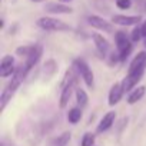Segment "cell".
Wrapping results in <instances>:
<instances>
[{"instance_id": "cell-1", "label": "cell", "mask_w": 146, "mask_h": 146, "mask_svg": "<svg viewBox=\"0 0 146 146\" xmlns=\"http://www.w3.org/2000/svg\"><path fill=\"white\" fill-rule=\"evenodd\" d=\"M37 26L43 30L47 32H67L70 30V26L66 25L64 22L59 20V19H53V17H40L37 20Z\"/></svg>"}, {"instance_id": "cell-2", "label": "cell", "mask_w": 146, "mask_h": 146, "mask_svg": "<svg viewBox=\"0 0 146 146\" xmlns=\"http://www.w3.org/2000/svg\"><path fill=\"white\" fill-rule=\"evenodd\" d=\"M115 42H116V49H117V54L120 62H125L126 57L129 56V53L132 52V44L129 37L126 36L125 32H116L115 35Z\"/></svg>"}, {"instance_id": "cell-3", "label": "cell", "mask_w": 146, "mask_h": 146, "mask_svg": "<svg viewBox=\"0 0 146 146\" xmlns=\"http://www.w3.org/2000/svg\"><path fill=\"white\" fill-rule=\"evenodd\" d=\"M75 67L78 69V72L80 73L82 79L85 80L88 88H93V72L89 67V64L83 60V59H76L75 60Z\"/></svg>"}, {"instance_id": "cell-4", "label": "cell", "mask_w": 146, "mask_h": 146, "mask_svg": "<svg viewBox=\"0 0 146 146\" xmlns=\"http://www.w3.org/2000/svg\"><path fill=\"white\" fill-rule=\"evenodd\" d=\"M16 67H15V59L10 54L3 56L2 62H0V76L2 78H9L12 75H15Z\"/></svg>"}, {"instance_id": "cell-5", "label": "cell", "mask_w": 146, "mask_h": 146, "mask_svg": "<svg viewBox=\"0 0 146 146\" xmlns=\"http://www.w3.org/2000/svg\"><path fill=\"white\" fill-rule=\"evenodd\" d=\"M88 22H89V25L92 26V27H95V29H98V30H102V32H105V33H113V25L110 23V22H108V20H105L103 17H100V16H89V19H88Z\"/></svg>"}, {"instance_id": "cell-6", "label": "cell", "mask_w": 146, "mask_h": 146, "mask_svg": "<svg viewBox=\"0 0 146 146\" xmlns=\"http://www.w3.org/2000/svg\"><path fill=\"white\" fill-rule=\"evenodd\" d=\"M140 16H125V15H116L112 17V22L115 25H119V26H133V25H137L140 22Z\"/></svg>"}, {"instance_id": "cell-7", "label": "cell", "mask_w": 146, "mask_h": 146, "mask_svg": "<svg viewBox=\"0 0 146 146\" xmlns=\"http://www.w3.org/2000/svg\"><path fill=\"white\" fill-rule=\"evenodd\" d=\"M136 70H146V52H139L130 62L127 72H136Z\"/></svg>"}, {"instance_id": "cell-8", "label": "cell", "mask_w": 146, "mask_h": 146, "mask_svg": "<svg viewBox=\"0 0 146 146\" xmlns=\"http://www.w3.org/2000/svg\"><path fill=\"white\" fill-rule=\"evenodd\" d=\"M123 88H122V83H115L112 88H110V92H109V106H115L120 102L122 96H123Z\"/></svg>"}, {"instance_id": "cell-9", "label": "cell", "mask_w": 146, "mask_h": 146, "mask_svg": "<svg viewBox=\"0 0 146 146\" xmlns=\"http://www.w3.org/2000/svg\"><path fill=\"white\" fill-rule=\"evenodd\" d=\"M44 10L49 12V13H53V15H69V13L73 12L72 7L63 5L62 2L60 3H49V5H46Z\"/></svg>"}, {"instance_id": "cell-10", "label": "cell", "mask_w": 146, "mask_h": 146, "mask_svg": "<svg viewBox=\"0 0 146 146\" xmlns=\"http://www.w3.org/2000/svg\"><path fill=\"white\" fill-rule=\"evenodd\" d=\"M115 119H116V113L115 112H108L103 117H102V120H100V123L98 125V133H102V132H106L108 129H110L112 127V125H113V122H115Z\"/></svg>"}, {"instance_id": "cell-11", "label": "cell", "mask_w": 146, "mask_h": 146, "mask_svg": "<svg viewBox=\"0 0 146 146\" xmlns=\"http://www.w3.org/2000/svg\"><path fill=\"white\" fill-rule=\"evenodd\" d=\"M93 42H95V46H96L98 52L102 56H105L108 53V50H109V42L102 35H99V33H95L93 35Z\"/></svg>"}, {"instance_id": "cell-12", "label": "cell", "mask_w": 146, "mask_h": 146, "mask_svg": "<svg viewBox=\"0 0 146 146\" xmlns=\"http://www.w3.org/2000/svg\"><path fill=\"white\" fill-rule=\"evenodd\" d=\"M40 56H42V46H39L37 44V47H36V50L26 59V63H25V67H26V70L29 72L32 67H35V64L39 62V59H40Z\"/></svg>"}, {"instance_id": "cell-13", "label": "cell", "mask_w": 146, "mask_h": 146, "mask_svg": "<svg viewBox=\"0 0 146 146\" xmlns=\"http://www.w3.org/2000/svg\"><path fill=\"white\" fill-rule=\"evenodd\" d=\"M145 92H146V88L145 86H139L136 89H133L127 98V103L129 105H135L136 102H139L143 96H145Z\"/></svg>"}, {"instance_id": "cell-14", "label": "cell", "mask_w": 146, "mask_h": 146, "mask_svg": "<svg viewBox=\"0 0 146 146\" xmlns=\"http://www.w3.org/2000/svg\"><path fill=\"white\" fill-rule=\"evenodd\" d=\"M82 119V110L79 109V108H73V109H70L69 110V113H67V120L70 122V123H78L79 120Z\"/></svg>"}, {"instance_id": "cell-15", "label": "cell", "mask_w": 146, "mask_h": 146, "mask_svg": "<svg viewBox=\"0 0 146 146\" xmlns=\"http://www.w3.org/2000/svg\"><path fill=\"white\" fill-rule=\"evenodd\" d=\"M76 100H78V103H79L80 108H85V106L88 105V102H89L88 93H86L83 89H80V88L76 89Z\"/></svg>"}, {"instance_id": "cell-16", "label": "cell", "mask_w": 146, "mask_h": 146, "mask_svg": "<svg viewBox=\"0 0 146 146\" xmlns=\"http://www.w3.org/2000/svg\"><path fill=\"white\" fill-rule=\"evenodd\" d=\"M36 47H37V44H30V46H23V47H17L16 49V53L19 54V56H25L26 59L36 50Z\"/></svg>"}, {"instance_id": "cell-17", "label": "cell", "mask_w": 146, "mask_h": 146, "mask_svg": "<svg viewBox=\"0 0 146 146\" xmlns=\"http://www.w3.org/2000/svg\"><path fill=\"white\" fill-rule=\"evenodd\" d=\"M95 145V135L93 133H85L82 137L80 146H93Z\"/></svg>"}, {"instance_id": "cell-18", "label": "cell", "mask_w": 146, "mask_h": 146, "mask_svg": "<svg viewBox=\"0 0 146 146\" xmlns=\"http://www.w3.org/2000/svg\"><path fill=\"white\" fill-rule=\"evenodd\" d=\"M69 139H70V133L66 132V133H63L62 136H59V137L54 140V145H56V146H64V145L69 142Z\"/></svg>"}, {"instance_id": "cell-19", "label": "cell", "mask_w": 146, "mask_h": 146, "mask_svg": "<svg viewBox=\"0 0 146 146\" xmlns=\"http://www.w3.org/2000/svg\"><path fill=\"white\" fill-rule=\"evenodd\" d=\"M116 6L119 9H122V10H126V9H129L132 6V2L130 0H116Z\"/></svg>"}, {"instance_id": "cell-20", "label": "cell", "mask_w": 146, "mask_h": 146, "mask_svg": "<svg viewBox=\"0 0 146 146\" xmlns=\"http://www.w3.org/2000/svg\"><path fill=\"white\" fill-rule=\"evenodd\" d=\"M142 36L143 35H142V29L140 27H135L132 30V42H139Z\"/></svg>"}, {"instance_id": "cell-21", "label": "cell", "mask_w": 146, "mask_h": 146, "mask_svg": "<svg viewBox=\"0 0 146 146\" xmlns=\"http://www.w3.org/2000/svg\"><path fill=\"white\" fill-rule=\"evenodd\" d=\"M140 29H142V35H143V36H146V20L143 22V25H142V27H140Z\"/></svg>"}, {"instance_id": "cell-22", "label": "cell", "mask_w": 146, "mask_h": 146, "mask_svg": "<svg viewBox=\"0 0 146 146\" xmlns=\"http://www.w3.org/2000/svg\"><path fill=\"white\" fill-rule=\"evenodd\" d=\"M59 2H62V3H69V2H72V0H59Z\"/></svg>"}, {"instance_id": "cell-23", "label": "cell", "mask_w": 146, "mask_h": 146, "mask_svg": "<svg viewBox=\"0 0 146 146\" xmlns=\"http://www.w3.org/2000/svg\"><path fill=\"white\" fill-rule=\"evenodd\" d=\"M32 2H35V3H40V2H44V0H32Z\"/></svg>"}, {"instance_id": "cell-24", "label": "cell", "mask_w": 146, "mask_h": 146, "mask_svg": "<svg viewBox=\"0 0 146 146\" xmlns=\"http://www.w3.org/2000/svg\"><path fill=\"white\" fill-rule=\"evenodd\" d=\"M143 44H145V47H146V36H145V42H143Z\"/></svg>"}]
</instances>
